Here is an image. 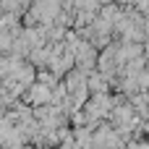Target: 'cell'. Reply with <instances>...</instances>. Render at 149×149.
Returning a JSON list of instances; mask_svg holds the SVG:
<instances>
[{
  "instance_id": "cell-2",
  "label": "cell",
  "mask_w": 149,
  "mask_h": 149,
  "mask_svg": "<svg viewBox=\"0 0 149 149\" xmlns=\"http://www.w3.org/2000/svg\"><path fill=\"white\" fill-rule=\"evenodd\" d=\"M3 149H16V147H3Z\"/></svg>"
},
{
  "instance_id": "cell-1",
  "label": "cell",
  "mask_w": 149,
  "mask_h": 149,
  "mask_svg": "<svg viewBox=\"0 0 149 149\" xmlns=\"http://www.w3.org/2000/svg\"><path fill=\"white\" fill-rule=\"evenodd\" d=\"M29 102H50V89L47 86H34L29 94Z\"/></svg>"
}]
</instances>
